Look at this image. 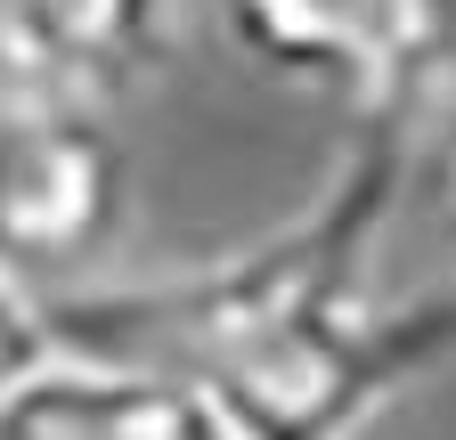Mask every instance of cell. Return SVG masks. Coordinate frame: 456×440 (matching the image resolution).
I'll use <instances>...</instances> for the list:
<instances>
[{"label": "cell", "mask_w": 456, "mask_h": 440, "mask_svg": "<svg viewBox=\"0 0 456 440\" xmlns=\"http://www.w3.org/2000/svg\"><path fill=\"white\" fill-rule=\"evenodd\" d=\"M399 188V131H359V155L261 245L147 294H106L57 318L74 343H114L180 367L228 440H359L408 383L456 351V302H383L375 229Z\"/></svg>", "instance_id": "1"}, {"label": "cell", "mask_w": 456, "mask_h": 440, "mask_svg": "<svg viewBox=\"0 0 456 440\" xmlns=\"http://www.w3.org/2000/svg\"><path fill=\"white\" fill-rule=\"evenodd\" d=\"M131 155L82 90L0 82V269L49 294L123 237Z\"/></svg>", "instance_id": "2"}, {"label": "cell", "mask_w": 456, "mask_h": 440, "mask_svg": "<svg viewBox=\"0 0 456 440\" xmlns=\"http://www.w3.org/2000/svg\"><path fill=\"white\" fill-rule=\"evenodd\" d=\"M237 49L334 98L359 131H416L456 82V0H228Z\"/></svg>", "instance_id": "3"}, {"label": "cell", "mask_w": 456, "mask_h": 440, "mask_svg": "<svg viewBox=\"0 0 456 440\" xmlns=\"http://www.w3.org/2000/svg\"><path fill=\"white\" fill-rule=\"evenodd\" d=\"M0 440H228V432L180 367L57 335L0 392Z\"/></svg>", "instance_id": "4"}, {"label": "cell", "mask_w": 456, "mask_h": 440, "mask_svg": "<svg viewBox=\"0 0 456 440\" xmlns=\"http://www.w3.org/2000/svg\"><path fill=\"white\" fill-rule=\"evenodd\" d=\"M180 0H0V82L106 98L163 58Z\"/></svg>", "instance_id": "5"}, {"label": "cell", "mask_w": 456, "mask_h": 440, "mask_svg": "<svg viewBox=\"0 0 456 440\" xmlns=\"http://www.w3.org/2000/svg\"><path fill=\"white\" fill-rule=\"evenodd\" d=\"M49 343H57V310H49L33 286H17L9 269H0V392H9V383H17Z\"/></svg>", "instance_id": "6"}, {"label": "cell", "mask_w": 456, "mask_h": 440, "mask_svg": "<svg viewBox=\"0 0 456 440\" xmlns=\"http://www.w3.org/2000/svg\"><path fill=\"white\" fill-rule=\"evenodd\" d=\"M440 196H448V220H456V147H448V163H440Z\"/></svg>", "instance_id": "7"}]
</instances>
